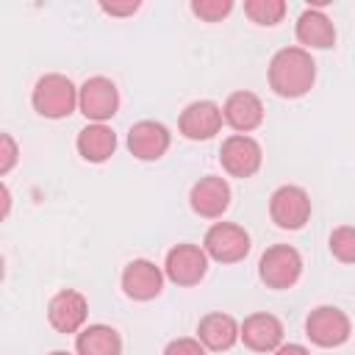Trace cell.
<instances>
[{
  "label": "cell",
  "mask_w": 355,
  "mask_h": 355,
  "mask_svg": "<svg viewBox=\"0 0 355 355\" xmlns=\"http://www.w3.org/2000/svg\"><path fill=\"white\" fill-rule=\"evenodd\" d=\"M86 316H89V302L80 291L75 288H61L50 305H47V322L55 333H80L83 324H86Z\"/></svg>",
  "instance_id": "30bf717a"
},
{
  "label": "cell",
  "mask_w": 355,
  "mask_h": 355,
  "mask_svg": "<svg viewBox=\"0 0 355 355\" xmlns=\"http://www.w3.org/2000/svg\"><path fill=\"white\" fill-rule=\"evenodd\" d=\"M297 39L305 50H327L336 44V25L322 8H305L297 19Z\"/></svg>",
  "instance_id": "ac0fdd59"
},
{
  "label": "cell",
  "mask_w": 355,
  "mask_h": 355,
  "mask_svg": "<svg viewBox=\"0 0 355 355\" xmlns=\"http://www.w3.org/2000/svg\"><path fill=\"white\" fill-rule=\"evenodd\" d=\"M316 80V61L305 47H283L269 61V89L277 97L297 100L313 89Z\"/></svg>",
  "instance_id": "6da1fadb"
},
{
  "label": "cell",
  "mask_w": 355,
  "mask_h": 355,
  "mask_svg": "<svg viewBox=\"0 0 355 355\" xmlns=\"http://www.w3.org/2000/svg\"><path fill=\"white\" fill-rule=\"evenodd\" d=\"M8 208H11V197H8V189L3 186V216H8Z\"/></svg>",
  "instance_id": "83f0119b"
},
{
  "label": "cell",
  "mask_w": 355,
  "mask_h": 355,
  "mask_svg": "<svg viewBox=\"0 0 355 355\" xmlns=\"http://www.w3.org/2000/svg\"><path fill=\"white\" fill-rule=\"evenodd\" d=\"M50 355H72V352H64V349H55V352H50Z\"/></svg>",
  "instance_id": "f1b7e54d"
},
{
  "label": "cell",
  "mask_w": 355,
  "mask_h": 355,
  "mask_svg": "<svg viewBox=\"0 0 355 355\" xmlns=\"http://www.w3.org/2000/svg\"><path fill=\"white\" fill-rule=\"evenodd\" d=\"M19 158V147L11 133H0V175H8Z\"/></svg>",
  "instance_id": "cb8c5ba5"
},
{
  "label": "cell",
  "mask_w": 355,
  "mask_h": 355,
  "mask_svg": "<svg viewBox=\"0 0 355 355\" xmlns=\"http://www.w3.org/2000/svg\"><path fill=\"white\" fill-rule=\"evenodd\" d=\"M330 252L341 263H355V225H341L330 233Z\"/></svg>",
  "instance_id": "7402d4cb"
},
{
  "label": "cell",
  "mask_w": 355,
  "mask_h": 355,
  "mask_svg": "<svg viewBox=\"0 0 355 355\" xmlns=\"http://www.w3.org/2000/svg\"><path fill=\"white\" fill-rule=\"evenodd\" d=\"M78 355H122V336L111 324H89L75 336Z\"/></svg>",
  "instance_id": "ffe728a7"
},
{
  "label": "cell",
  "mask_w": 355,
  "mask_h": 355,
  "mask_svg": "<svg viewBox=\"0 0 355 355\" xmlns=\"http://www.w3.org/2000/svg\"><path fill=\"white\" fill-rule=\"evenodd\" d=\"M197 338L202 341L205 349L211 352H225L230 349L239 338H241V324L230 316V313H222V311H211L200 319L197 324Z\"/></svg>",
  "instance_id": "e0dca14e"
},
{
  "label": "cell",
  "mask_w": 355,
  "mask_h": 355,
  "mask_svg": "<svg viewBox=\"0 0 355 355\" xmlns=\"http://www.w3.org/2000/svg\"><path fill=\"white\" fill-rule=\"evenodd\" d=\"M164 269L147 258H136L122 269V291L136 302H150L164 291Z\"/></svg>",
  "instance_id": "7c38bea8"
},
{
  "label": "cell",
  "mask_w": 355,
  "mask_h": 355,
  "mask_svg": "<svg viewBox=\"0 0 355 355\" xmlns=\"http://www.w3.org/2000/svg\"><path fill=\"white\" fill-rule=\"evenodd\" d=\"M219 164L222 169L230 175V178H252L261 164H263V150L261 144L247 136V133H233L222 141V150H219Z\"/></svg>",
  "instance_id": "ba28073f"
},
{
  "label": "cell",
  "mask_w": 355,
  "mask_h": 355,
  "mask_svg": "<svg viewBox=\"0 0 355 355\" xmlns=\"http://www.w3.org/2000/svg\"><path fill=\"white\" fill-rule=\"evenodd\" d=\"M172 144V133L164 122L141 119L128 130V150L139 161H158Z\"/></svg>",
  "instance_id": "5bb4252c"
},
{
  "label": "cell",
  "mask_w": 355,
  "mask_h": 355,
  "mask_svg": "<svg viewBox=\"0 0 355 355\" xmlns=\"http://www.w3.org/2000/svg\"><path fill=\"white\" fill-rule=\"evenodd\" d=\"M33 111L44 119H64L78 108V86L58 72L42 75L31 92Z\"/></svg>",
  "instance_id": "7a4b0ae2"
},
{
  "label": "cell",
  "mask_w": 355,
  "mask_h": 355,
  "mask_svg": "<svg viewBox=\"0 0 355 355\" xmlns=\"http://www.w3.org/2000/svg\"><path fill=\"white\" fill-rule=\"evenodd\" d=\"M250 247V233L236 222H214L202 239V250L216 263H239L247 258Z\"/></svg>",
  "instance_id": "5b68a950"
},
{
  "label": "cell",
  "mask_w": 355,
  "mask_h": 355,
  "mask_svg": "<svg viewBox=\"0 0 355 355\" xmlns=\"http://www.w3.org/2000/svg\"><path fill=\"white\" fill-rule=\"evenodd\" d=\"M302 275V255L291 244H272L258 261V277L269 288H291Z\"/></svg>",
  "instance_id": "3957f363"
},
{
  "label": "cell",
  "mask_w": 355,
  "mask_h": 355,
  "mask_svg": "<svg viewBox=\"0 0 355 355\" xmlns=\"http://www.w3.org/2000/svg\"><path fill=\"white\" fill-rule=\"evenodd\" d=\"M233 11V0H191V14L202 22H219Z\"/></svg>",
  "instance_id": "603a6c76"
},
{
  "label": "cell",
  "mask_w": 355,
  "mask_h": 355,
  "mask_svg": "<svg viewBox=\"0 0 355 355\" xmlns=\"http://www.w3.org/2000/svg\"><path fill=\"white\" fill-rule=\"evenodd\" d=\"M272 355H311V349L302 344H280Z\"/></svg>",
  "instance_id": "4316f807"
},
{
  "label": "cell",
  "mask_w": 355,
  "mask_h": 355,
  "mask_svg": "<svg viewBox=\"0 0 355 355\" xmlns=\"http://www.w3.org/2000/svg\"><path fill=\"white\" fill-rule=\"evenodd\" d=\"M352 333V324H349V316L336 308V305H319L308 313L305 319V336L316 344V347H341Z\"/></svg>",
  "instance_id": "52a82bcc"
},
{
  "label": "cell",
  "mask_w": 355,
  "mask_h": 355,
  "mask_svg": "<svg viewBox=\"0 0 355 355\" xmlns=\"http://www.w3.org/2000/svg\"><path fill=\"white\" fill-rule=\"evenodd\" d=\"M208 272V252L200 244H175L166 252L164 275L175 286H197Z\"/></svg>",
  "instance_id": "9c48e42d"
},
{
  "label": "cell",
  "mask_w": 355,
  "mask_h": 355,
  "mask_svg": "<svg viewBox=\"0 0 355 355\" xmlns=\"http://www.w3.org/2000/svg\"><path fill=\"white\" fill-rule=\"evenodd\" d=\"M78 153L83 161L89 164H103L114 155L116 150V133L105 125V122H89L80 133H78Z\"/></svg>",
  "instance_id": "d6986e66"
},
{
  "label": "cell",
  "mask_w": 355,
  "mask_h": 355,
  "mask_svg": "<svg viewBox=\"0 0 355 355\" xmlns=\"http://www.w3.org/2000/svg\"><path fill=\"white\" fill-rule=\"evenodd\" d=\"M189 205L202 219H219L230 208V183L219 175L200 178L189 191Z\"/></svg>",
  "instance_id": "4fadbf2b"
},
{
  "label": "cell",
  "mask_w": 355,
  "mask_h": 355,
  "mask_svg": "<svg viewBox=\"0 0 355 355\" xmlns=\"http://www.w3.org/2000/svg\"><path fill=\"white\" fill-rule=\"evenodd\" d=\"M222 116H225V122H227L236 133H247V136H250L255 128L263 125V103H261L258 94L241 89V92H233V94L225 100Z\"/></svg>",
  "instance_id": "2e32d148"
},
{
  "label": "cell",
  "mask_w": 355,
  "mask_h": 355,
  "mask_svg": "<svg viewBox=\"0 0 355 355\" xmlns=\"http://www.w3.org/2000/svg\"><path fill=\"white\" fill-rule=\"evenodd\" d=\"M164 355H205V347H202L200 338H189V336H183V338L169 341V344L164 347Z\"/></svg>",
  "instance_id": "d4e9b609"
},
{
  "label": "cell",
  "mask_w": 355,
  "mask_h": 355,
  "mask_svg": "<svg viewBox=\"0 0 355 355\" xmlns=\"http://www.w3.org/2000/svg\"><path fill=\"white\" fill-rule=\"evenodd\" d=\"M78 111L89 122H108L119 111V89L111 78L94 75L78 86Z\"/></svg>",
  "instance_id": "277c9868"
},
{
  "label": "cell",
  "mask_w": 355,
  "mask_h": 355,
  "mask_svg": "<svg viewBox=\"0 0 355 355\" xmlns=\"http://www.w3.org/2000/svg\"><path fill=\"white\" fill-rule=\"evenodd\" d=\"M222 105H216L214 100H194L180 111L178 128L191 141H208L222 130Z\"/></svg>",
  "instance_id": "8fae6325"
},
{
  "label": "cell",
  "mask_w": 355,
  "mask_h": 355,
  "mask_svg": "<svg viewBox=\"0 0 355 355\" xmlns=\"http://www.w3.org/2000/svg\"><path fill=\"white\" fill-rule=\"evenodd\" d=\"M286 11H288V6L283 0H247L244 3V14L255 25H263V28L277 25L286 17Z\"/></svg>",
  "instance_id": "44dd1931"
},
{
  "label": "cell",
  "mask_w": 355,
  "mask_h": 355,
  "mask_svg": "<svg viewBox=\"0 0 355 355\" xmlns=\"http://www.w3.org/2000/svg\"><path fill=\"white\" fill-rule=\"evenodd\" d=\"M241 341L252 352H275L283 344V322L266 311L250 313L241 322Z\"/></svg>",
  "instance_id": "9a60e30c"
},
{
  "label": "cell",
  "mask_w": 355,
  "mask_h": 355,
  "mask_svg": "<svg viewBox=\"0 0 355 355\" xmlns=\"http://www.w3.org/2000/svg\"><path fill=\"white\" fill-rule=\"evenodd\" d=\"M269 216L283 230H300L311 219V197L302 186L286 183L269 197Z\"/></svg>",
  "instance_id": "8992f818"
},
{
  "label": "cell",
  "mask_w": 355,
  "mask_h": 355,
  "mask_svg": "<svg viewBox=\"0 0 355 355\" xmlns=\"http://www.w3.org/2000/svg\"><path fill=\"white\" fill-rule=\"evenodd\" d=\"M100 8L111 17H130L139 11V3L136 0H128V3H100Z\"/></svg>",
  "instance_id": "484cf974"
}]
</instances>
